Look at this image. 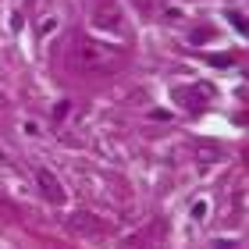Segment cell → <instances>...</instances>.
Returning <instances> with one entry per match:
<instances>
[{"label":"cell","mask_w":249,"mask_h":249,"mask_svg":"<svg viewBox=\"0 0 249 249\" xmlns=\"http://www.w3.org/2000/svg\"><path fill=\"white\" fill-rule=\"evenodd\" d=\"M71 61L86 71H110L121 61V50H110L107 43H100L93 36H78L71 43Z\"/></svg>","instance_id":"cell-1"},{"label":"cell","mask_w":249,"mask_h":249,"mask_svg":"<svg viewBox=\"0 0 249 249\" xmlns=\"http://www.w3.org/2000/svg\"><path fill=\"white\" fill-rule=\"evenodd\" d=\"M36 182H39V192H43V199H47V203H64V189H61V182H57V175H53V171L39 167Z\"/></svg>","instance_id":"cell-2"},{"label":"cell","mask_w":249,"mask_h":249,"mask_svg":"<svg viewBox=\"0 0 249 249\" xmlns=\"http://www.w3.org/2000/svg\"><path fill=\"white\" fill-rule=\"evenodd\" d=\"M192 217H196V221H203V217H207V199L192 203Z\"/></svg>","instance_id":"cell-3"}]
</instances>
